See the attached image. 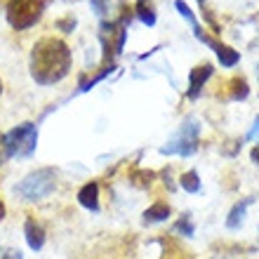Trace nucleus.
Masks as SVG:
<instances>
[{
	"label": "nucleus",
	"instance_id": "obj_1",
	"mask_svg": "<svg viewBox=\"0 0 259 259\" xmlns=\"http://www.w3.org/2000/svg\"><path fill=\"white\" fill-rule=\"evenodd\" d=\"M73 66L71 48L62 38L48 35L33 45L28 57V73L38 85H57L62 82Z\"/></svg>",
	"mask_w": 259,
	"mask_h": 259
},
{
	"label": "nucleus",
	"instance_id": "obj_2",
	"mask_svg": "<svg viewBox=\"0 0 259 259\" xmlns=\"http://www.w3.org/2000/svg\"><path fill=\"white\" fill-rule=\"evenodd\" d=\"M57 186V172L55 167H38V170L28 172L19 184L14 186V193L26 200V203H38L42 198H48Z\"/></svg>",
	"mask_w": 259,
	"mask_h": 259
},
{
	"label": "nucleus",
	"instance_id": "obj_3",
	"mask_svg": "<svg viewBox=\"0 0 259 259\" xmlns=\"http://www.w3.org/2000/svg\"><path fill=\"white\" fill-rule=\"evenodd\" d=\"M50 0H7V24L14 31H26L40 21Z\"/></svg>",
	"mask_w": 259,
	"mask_h": 259
},
{
	"label": "nucleus",
	"instance_id": "obj_4",
	"mask_svg": "<svg viewBox=\"0 0 259 259\" xmlns=\"http://www.w3.org/2000/svg\"><path fill=\"white\" fill-rule=\"evenodd\" d=\"M38 146V127L35 123H21L3 137L5 158H28Z\"/></svg>",
	"mask_w": 259,
	"mask_h": 259
},
{
	"label": "nucleus",
	"instance_id": "obj_5",
	"mask_svg": "<svg viewBox=\"0 0 259 259\" xmlns=\"http://www.w3.org/2000/svg\"><path fill=\"white\" fill-rule=\"evenodd\" d=\"M198 135H200V125H198V120L193 116H189L170 142L160 146V153L163 156H184V158L193 156L198 151Z\"/></svg>",
	"mask_w": 259,
	"mask_h": 259
},
{
	"label": "nucleus",
	"instance_id": "obj_6",
	"mask_svg": "<svg viewBox=\"0 0 259 259\" xmlns=\"http://www.w3.org/2000/svg\"><path fill=\"white\" fill-rule=\"evenodd\" d=\"M193 33H196V38H198L200 42H205L207 48L214 50V55H217V62L222 64L224 68H231V66H236V64L240 62V52H238V50H233L231 45H224V42H219L214 35L203 33V28H200V26L193 28Z\"/></svg>",
	"mask_w": 259,
	"mask_h": 259
},
{
	"label": "nucleus",
	"instance_id": "obj_7",
	"mask_svg": "<svg viewBox=\"0 0 259 259\" xmlns=\"http://www.w3.org/2000/svg\"><path fill=\"white\" fill-rule=\"evenodd\" d=\"M212 73H214V66H212L210 62L198 64V66H193L191 71H189V90H186L189 99H198V97H200L205 82L212 78Z\"/></svg>",
	"mask_w": 259,
	"mask_h": 259
},
{
	"label": "nucleus",
	"instance_id": "obj_8",
	"mask_svg": "<svg viewBox=\"0 0 259 259\" xmlns=\"http://www.w3.org/2000/svg\"><path fill=\"white\" fill-rule=\"evenodd\" d=\"M24 236H26V243L31 250H42V245H45V229H42L40 222H35L33 217L26 219V224H24Z\"/></svg>",
	"mask_w": 259,
	"mask_h": 259
},
{
	"label": "nucleus",
	"instance_id": "obj_9",
	"mask_svg": "<svg viewBox=\"0 0 259 259\" xmlns=\"http://www.w3.org/2000/svg\"><path fill=\"white\" fill-rule=\"evenodd\" d=\"M78 203H80L85 210H92V212L99 210V184H97V182H88V184L78 191Z\"/></svg>",
	"mask_w": 259,
	"mask_h": 259
},
{
	"label": "nucleus",
	"instance_id": "obj_10",
	"mask_svg": "<svg viewBox=\"0 0 259 259\" xmlns=\"http://www.w3.org/2000/svg\"><path fill=\"white\" fill-rule=\"evenodd\" d=\"M135 17L142 21L144 26H156L158 14H156L153 0H137L135 3Z\"/></svg>",
	"mask_w": 259,
	"mask_h": 259
},
{
	"label": "nucleus",
	"instance_id": "obj_11",
	"mask_svg": "<svg viewBox=\"0 0 259 259\" xmlns=\"http://www.w3.org/2000/svg\"><path fill=\"white\" fill-rule=\"evenodd\" d=\"M250 203H252V198H245V200H240V203L233 205L231 212L226 214V229L236 231V229H240V226H243L245 214H247V205H250Z\"/></svg>",
	"mask_w": 259,
	"mask_h": 259
},
{
	"label": "nucleus",
	"instance_id": "obj_12",
	"mask_svg": "<svg viewBox=\"0 0 259 259\" xmlns=\"http://www.w3.org/2000/svg\"><path fill=\"white\" fill-rule=\"evenodd\" d=\"M226 88H229V99H233V102H243L250 97V85L243 75H233L231 80L226 82Z\"/></svg>",
	"mask_w": 259,
	"mask_h": 259
},
{
	"label": "nucleus",
	"instance_id": "obj_13",
	"mask_svg": "<svg viewBox=\"0 0 259 259\" xmlns=\"http://www.w3.org/2000/svg\"><path fill=\"white\" fill-rule=\"evenodd\" d=\"M172 214V210H170V205L167 203H163V200H158V203H153L149 207V210H144V222L146 224H158V222H165V219Z\"/></svg>",
	"mask_w": 259,
	"mask_h": 259
},
{
	"label": "nucleus",
	"instance_id": "obj_14",
	"mask_svg": "<svg viewBox=\"0 0 259 259\" xmlns=\"http://www.w3.org/2000/svg\"><path fill=\"white\" fill-rule=\"evenodd\" d=\"M113 71H116V64H104L102 71H99V73H95L92 78H85V75H82V78H80V88H78V95H82V92H90V90L95 88L97 82H102L104 78H106V75H111Z\"/></svg>",
	"mask_w": 259,
	"mask_h": 259
},
{
	"label": "nucleus",
	"instance_id": "obj_15",
	"mask_svg": "<svg viewBox=\"0 0 259 259\" xmlns=\"http://www.w3.org/2000/svg\"><path fill=\"white\" fill-rule=\"evenodd\" d=\"M179 186L184 189L186 193H198L200 191V177H198L196 170H189L179 177Z\"/></svg>",
	"mask_w": 259,
	"mask_h": 259
},
{
	"label": "nucleus",
	"instance_id": "obj_16",
	"mask_svg": "<svg viewBox=\"0 0 259 259\" xmlns=\"http://www.w3.org/2000/svg\"><path fill=\"white\" fill-rule=\"evenodd\" d=\"M175 10L179 12V17H182V19H186L189 24H191V28H198V26H200V24H198V19H196V14H193V10L186 5L184 0H175Z\"/></svg>",
	"mask_w": 259,
	"mask_h": 259
},
{
	"label": "nucleus",
	"instance_id": "obj_17",
	"mask_svg": "<svg viewBox=\"0 0 259 259\" xmlns=\"http://www.w3.org/2000/svg\"><path fill=\"white\" fill-rule=\"evenodd\" d=\"M175 231L182 233L184 238H191L193 233H196V229H193V222L189 219V214H182V219H179L177 224H175Z\"/></svg>",
	"mask_w": 259,
	"mask_h": 259
},
{
	"label": "nucleus",
	"instance_id": "obj_18",
	"mask_svg": "<svg viewBox=\"0 0 259 259\" xmlns=\"http://www.w3.org/2000/svg\"><path fill=\"white\" fill-rule=\"evenodd\" d=\"M90 5H92V12L97 17H106V12H109V0H90Z\"/></svg>",
	"mask_w": 259,
	"mask_h": 259
},
{
	"label": "nucleus",
	"instance_id": "obj_19",
	"mask_svg": "<svg viewBox=\"0 0 259 259\" xmlns=\"http://www.w3.org/2000/svg\"><path fill=\"white\" fill-rule=\"evenodd\" d=\"M55 26L59 28V31H64V33H71V31L75 28V17H64V19L57 21Z\"/></svg>",
	"mask_w": 259,
	"mask_h": 259
},
{
	"label": "nucleus",
	"instance_id": "obj_20",
	"mask_svg": "<svg viewBox=\"0 0 259 259\" xmlns=\"http://www.w3.org/2000/svg\"><path fill=\"white\" fill-rule=\"evenodd\" d=\"M250 139H259V116L254 118L252 127H250V132L245 135V142H250Z\"/></svg>",
	"mask_w": 259,
	"mask_h": 259
},
{
	"label": "nucleus",
	"instance_id": "obj_21",
	"mask_svg": "<svg viewBox=\"0 0 259 259\" xmlns=\"http://www.w3.org/2000/svg\"><path fill=\"white\" fill-rule=\"evenodd\" d=\"M250 158H252L254 165H259V146H254V149L250 151Z\"/></svg>",
	"mask_w": 259,
	"mask_h": 259
},
{
	"label": "nucleus",
	"instance_id": "obj_22",
	"mask_svg": "<svg viewBox=\"0 0 259 259\" xmlns=\"http://www.w3.org/2000/svg\"><path fill=\"white\" fill-rule=\"evenodd\" d=\"M7 259H21L19 250H7Z\"/></svg>",
	"mask_w": 259,
	"mask_h": 259
},
{
	"label": "nucleus",
	"instance_id": "obj_23",
	"mask_svg": "<svg viewBox=\"0 0 259 259\" xmlns=\"http://www.w3.org/2000/svg\"><path fill=\"white\" fill-rule=\"evenodd\" d=\"M3 137H5V135H0V165H3V160H5V149H3Z\"/></svg>",
	"mask_w": 259,
	"mask_h": 259
},
{
	"label": "nucleus",
	"instance_id": "obj_24",
	"mask_svg": "<svg viewBox=\"0 0 259 259\" xmlns=\"http://www.w3.org/2000/svg\"><path fill=\"white\" fill-rule=\"evenodd\" d=\"M3 219H5V203L0 200V222H3Z\"/></svg>",
	"mask_w": 259,
	"mask_h": 259
},
{
	"label": "nucleus",
	"instance_id": "obj_25",
	"mask_svg": "<svg viewBox=\"0 0 259 259\" xmlns=\"http://www.w3.org/2000/svg\"><path fill=\"white\" fill-rule=\"evenodd\" d=\"M196 3H198V5H200V7H203V10H205V3H207V0H196Z\"/></svg>",
	"mask_w": 259,
	"mask_h": 259
},
{
	"label": "nucleus",
	"instance_id": "obj_26",
	"mask_svg": "<svg viewBox=\"0 0 259 259\" xmlns=\"http://www.w3.org/2000/svg\"><path fill=\"white\" fill-rule=\"evenodd\" d=\"M0 95H3V80H0Z\"/></svg>",
	"mask_w": 259,
	"mask_h": 259
},
{
	"label": "nucleus",
	"instance_id": "obj_27",
	"mask_svg": "<svg viewBox=\"0 0 259 259\" xmlns=\"http://www.w3.org/2000/svg\"><path fill=\"white\" fill-rule=\"evenodd\" d=\"M257 73H259V64H257Z\"/></svg>",
	"mask_w": 259,
	"mask_h": 259
}]
</instances>
